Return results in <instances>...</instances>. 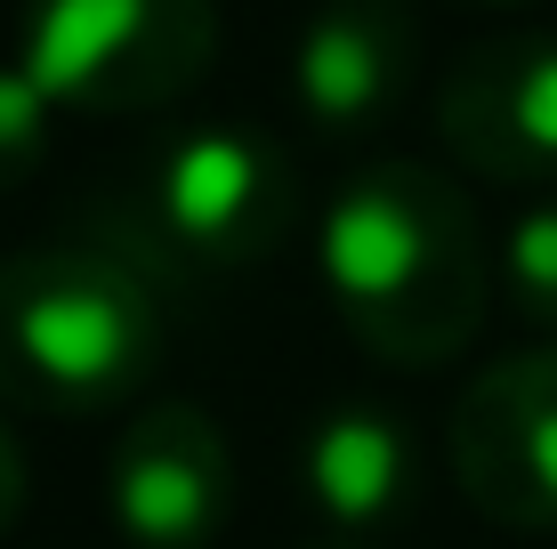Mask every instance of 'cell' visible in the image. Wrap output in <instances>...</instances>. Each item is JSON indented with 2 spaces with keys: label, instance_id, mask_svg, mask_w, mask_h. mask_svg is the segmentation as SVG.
Instances as JSON below:
<instances>
[{
  "label": "cell",
  "instance_id": "4",
  "mask_svg": "<svg viewBox=\"0 0 557 549\" xmlns=\"http://www.w3.org/2000/svg\"><path fill=\"white\" fill-rule=\"evenodd\" d=\"M219 57V0H33L16 65L57 113L178 105Z\"/></svg>",
  "mask_w": 557,
  "mask_h": 549
},
{
  "label": "cell",
  "instance_id": "5",
  "mask_svg": "<svg viewBox=\"0 0 557 549\" xmlns=\"http://www.w3.org/2000/svg\"><path fill=\"white\" fill-rule=\"evenodd\" d=\"M453 485L509 534H557V348L485 364L445 428Z\"/></svg>",
  "mask_w": 557,
  "mask_h": 549
},
{
  "label": "cell",
  "instance_id": "14",
  "mask_svg": "<svg viewBox=\"0 0 557 549\" xmlns=\"http://www.w3.org/2000/svg\"><path fill=\"white\" fill-rule=\"evenodd\" d=\"M315 549H363V541H315Z\"/></svg>",
  "mask_w": 557,
  "mask_h": 549
},
{
  "label": "cell",
  "instance_id": "2",
  "mask_svg": "<svg viewBox=\"0 0 557 549\" xmlns=\"http://www.w3.org/2000/svg\"><path fill=\"white\" fill-rule=\"evenodd\" d=\"M299 226V162L275 129L186 122L138 146L89 195L82 235L122 251L153 291H210L283 251Z\"/></svg>",
  "mask_w": 557,
  "mask_h": 549
},
{
  "label": "cell",
  "instance_id": "3",
  "mask_svg": "<svg viewBox=\"0 0 557 549\" xmlns=\"http://www.w3.org/2000/svg\"><path fill=\"white\" fill-rule=\"evenodd\" d=\"M170 348V291L106 242H41L0 259V404L98 421L138 404Z\"/></svg>",
  "mask_w": 557,
  "mask_h": 549
},
{
  "label": "cell",
  "instance_id": "7",
  "mask_svg": "<svg viewBox=\"0 0 557 549\" xmlns=\"http://www.w3.org/2000/svg\"><path fill=\"white\" fill-rule=\"evenodd\" d=\"M436 129H445L453 162H469L476 178L502 186L557 178V33L509 25L476 41L445 73Z\"/></svg>",
  "mask_w": 557,
  "mask_h": 549
},
{
  "label": "cell",
  "instance_id": "9",
  "mask_svg": "<svg viewBox=\"0 0 557 549\" xmlns=\"http://www.w3.org/2000/svg\"><path fill=\"white\" fill-rule=\"evenodd\" d=\"M299 494L339 541L388 534L420 501V437L388 404H332L299 445Z\"/></svg>",
  "mask_w": 557,
  "mask_h": 549
},
{
  "label": "cell",
  "instance_id": "8",
  "mask_svg": "<svg viewBox=\"0 0 557 549\" xmlns=\"http://www.w3.org/2000/svg\"><path fill=\"white\" fill-rule=\"evenodd\" d=\"M420 73V16L412 0H323L299 25L292 98L315 138H372L405 105Z\"/></svg>",
  "mask_w": 557,
  "mask_h": 549
},
{
  "label": "cell",
  "instance_id": "12",
  "mask_svg": "<svg viewBox=\"0 0 557 549\" xmlns=\"http://www.w3.org/2000/svg\"><path fill=\"white\" fill-rule=\"evenodd\" d=\"M16 509H25V452H16L9 421H0V534L16 525Z\"/></svg>",
  "mask_w": 557,
  "mask_h": 549
},
{
  "label": "cell",
  "instance_id": "1",
  "mask_svg": "<svg viewBox=\"0 0 557 549\" xmlns=\"http://www.w3.org/2000/svg\"><path fill=\"white\" fill-rule=\"evenodd\" d=\"M315 267L356 348L396 372H436L485 332L493 259L476 202L453 170L380 154L332 186L315 219Z\"/></svg>",
  "mask_w": 557,
  "mask_h": 549
},
{
  "label": "cell",
  "instance_id": "11",
  "mask_svg": "<svg viewBox=\"0 0 557 549\" xmlns=\"http://www.w3.org/2000/svg\"><path fill=\"white\" fill-rule=\"evenodd\" d=\"M49 138H57V105L33 89V73L9 57V65H0V195L25 186L33 170L49 162Z\"/></svg>",
  "mask_w": 557,
  "mask_h": 549
},
{
  "label": "cell",
  "instance_id": "10",
  "mask_svg": "<svg viewBox=\"0 0 557 549\" xmlns=\"http://www.w3.org/2000/svg\"><path fill=\"white\" fill-rule=\"evenodd\" d=\"M502 283H509V308L525 315L533 332L557 339V202H533V211L509 226Z\"/></svg>",
  "mask_w": 557,
  "mask_h": 549
},
{
  "label": "cell",
  "instance_id": "13",
  "mask_svg": "<svg viewBox=\"0 0 557 549\" xmlns=\"http://www.w3.org/2000/svg\"><path fill=\"white\" fill-rule=\"evenodd\" d=\"M460 9H525V0H460Z\"/></svg>",
  "mask_w": 557,
  "mask_h": 549
},
{
  "label": "cell",
  "instance_id": "6",
  "mask_svg": "<svg viewBox=\"0 0 557 549\" xmlns=\"http://www.w3.org/2000/svg\"><path fill=\"white\" fill-rule=\"evenodd\" d=\"M106 509L129 549H219L235 517V452L202 404H138L106 469Z\"/></svg>",
  "mask_w": 557,
  "mask_h": 549
}]
</instances>
